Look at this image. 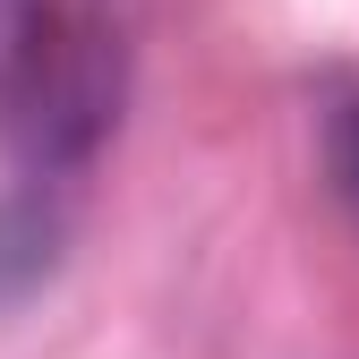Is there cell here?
Here are the masks:
<instances>
[{"label":"cell","mask_w":359,"mask_h":359,"mask_svg":"<svg viewBox=\"0 0 359 359\" xmlns=\"http://www.w3.org/2000/svg\"><path fill=\"white\" fill-rule=\"evenodd\" d=\"M120 103H128V43H120V26H103L77 0L60 18V34L34 52V69L0 95V137L26 163V180L52 189V180L86 171L111 146Z\"/></svg>","instance_id":"cell-1"},{"label":"cell","mask_w":359,"mask_h":359,"mask_svg":"<svg viewBox=\"0 0 359 359\" xmlns=\"http://www.w3.org/2000/svg\"><path fill=\"white\" fill-rule=\"evenodd\" d=\"M69 9H77V0H0V95L34 69V52L60 34Z\"/></svg>","instance_id":"cell-3"},{"label":"cell","mask_w":359,"mask_h":359,"mask_svg":"<svg viewBox=\"0 0 359 359\" xmlns=\"http://www.w3.org/2000/svg\"><path fill=\"white\" fill-rule=\"evenodd\" d=\"M60 240H69V214H60V197L43 180L0 189V308H18V299H34L52 283Z\"/></svg>","instance_id":"cell-2"},{"label":"cell","mask_w":359,"mask_h":359,"mask_svg":"<svg viewBox=\"0 0 359 359\" xmlns=\"http://www.w3.org/2000/svg\"><path fill=\"white\" fill-rule=\"evenodd\" d=\"M325 180H334V197H342L351 222H359V86L325 111Z\"/></svg>","instance_id":"cell-4"}]
</instances>
